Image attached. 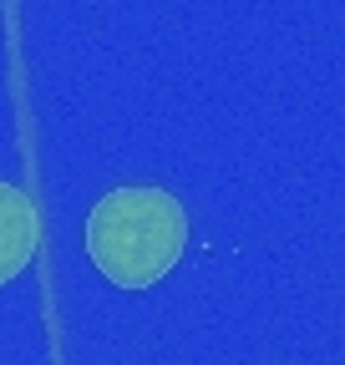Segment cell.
I'll return each mask as SVG.
<instances>
[{"label": "cell", "instance_id": "cell-1", "mask_svg": "<svg viewBox=\"0 0 345 365\" xmlns=\"http://www.w3.org/2000/svg\"><path fill=\"white\" fill-rule=\"evenodd\" d=\"M188 218L163 188H117L86 218V254L122 289H148L183 259Z\"/></svg>", "mask_w": 345, "mask_h": 365}, {"label": "cell", "instance_id": "cell-2", "mask_svg": "<svg viewBox=\"0 0 345 365\" xmlns=\"http://www.w3.org/2000/svg\"><path fill=\"white\" fill-rule=\"evenodd\" d=\"M36 254V203L16 188L0 182V284H11Z\"/></svg>", "mask_w": 345, "mask_h": 365}]
</instances>
